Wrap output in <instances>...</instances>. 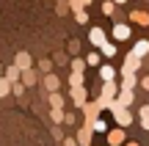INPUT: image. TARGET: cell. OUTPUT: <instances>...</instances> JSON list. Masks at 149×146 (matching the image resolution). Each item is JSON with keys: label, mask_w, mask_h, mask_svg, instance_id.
I'll list each match as a JSON object with an SVG mask.
<instances>
[{"label": "cell", "mask_w": 149, "mask_h": 146, "mask_svg": "<svg viewBox=\"0 0 149 146\" xmlns=\"http://www.w3.org/2000/svg\"><path fill=\"white\" fill-rule=\"evenodd\" d=\"M141 124H144V130H149V108L141 110Z\"/></svg>", "instance_id": "277c9868"}, {"label": "cell", "mask_w": 149, "mask_h": 146, "mask_svg": "<svg viewBox=\"0 0 149 146\" xmlns=\"http://www.w3.org/2000/svg\"><path fill=\"white\" fill-rule=\"evenodd\" d=\"M127 36H130V28L119 25V28H116V39H127Z\"/></svg>", "instance_id": "3957f363"}, {"label": "cell", "mask_w": 149, "mask_h": 146, "mask_svg": "<svg viewBox=\"0 0 149 146\" xmlns=\"http://www.w3.org/2000/svg\"><path fill=\"white\" fill-rule=\"evenodd\" d=\"M100 77H102V80H113V69H111V66H102V69H100Z\"/></svg>", "instance_id": "7a4b0ae2"}, {"label": "cell", "mask_w": 149, "mask_h": 146, "mask_svg": "<svg viewBox=\"0 0 149 146\" xmlns=\"http://www.w3.org/2000/svg\"><path fill=\"white\" fill-rule=\"evenodd\" d=\"M91 42H97V44H105V42H102V33H100V30H94V33H91Z\"/></svg>", "instance_id": "8992f818"}, {"label": "cell", "mask_w": 149, "mask_h": 146, "mask_svg": "<svg viewBox=\"0 0 149 146\" xmlns=\"http://www.w3.org/2000/svg\"><path fill=\"white\" fill-rule=\"evenodd\" d=\"M77 135H80V138H77V141H80V143H88V132H86V130H80V132H77Z\"/></svg>", "instance_id": "ba28073f"}, {"label": "cell", "mask_w": 149, "mask_h": 146, "mask_svg": "<svg viewBox=\"0 0 149 146\" xmlns=\"http://www.w3.org/2000/svg\"><path fill=\"white\" fill-rule=\"evenodd\" d=\"M0 69H3V66H0Z\"/></svg>", "instance_id": "8fae6325"}, {"label": "cell", "mask_w": 149, "mask_h": 146, "mask_svg": "<svg viewBox=\"0 0 149 146\" xmlns=\"http://www.w3.org/2000/svg\"><path fill=\"white\" fill-rule=\"evenodd\" d=\"M53 119H55V121H64V113H61V110L55 108V110H53Z\"/></svg>", "instance_id": "9c48e42d"}, {"label": "cell", "mask_w": 149, "mask_h": 146, "mask_svg": "<svg viewBox=\"0 0 149 146\" xmlns=\"http://www.w3.org/2000/svg\"><path fill=\"white\" fill-rule=\"evenodd\" d=\"M102 53H105L108 58H111V55H116V47H113V44H108V42H105V44H102Z\"/></svg>", "instance_id": "5b68a950"}, {"label": "cell", "mask_w": 149, "mask_h": 146, "mask_svg": "<svg viewBox=\"0 0 149 146\" xmlns=\"http://www.w3.org/2000/svg\"><path fill=\"white\" fill-rule=\"evenodd\" d=\"M146 53H149V42H138L135 50H133V58H141V55H146Z\"/></svg>", "instance_id": "6da1fadb"}, {"label": "cell", "mask_w": 149, "mask_h": 146, "mask_svg": "<svg viewBox=\"0 0 149 146\" xmlns=\"http://www.w3.org/2000/svg\"><path fill=\"white\" fill-rule=\"evenodd\" d=\"M144 88H149V77H146V80H144Z\"/></svg>", "instance_id": "30bf717a"}, {"label": "cell", "mask_w": 149, "mask_h": 146, "mask_svg": "<svg viewBox=\"0 0 149 146\" xmlns=\"http://www.w3.org/2000/svg\"><path fill=\"white\" fill-rule=\"evenodd\" d=\"M17 66H28V55H25V53L17 55Z\"/></svg>", "instance_id": "52a82bcc"}]
</instances>
